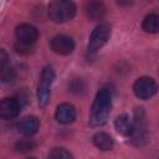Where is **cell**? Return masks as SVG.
Listing matches in <instances>:
<instances>
[{"instance_id": "obj_1", "label": "cell", "mask_w": 159, "mask_h": 159, "mask_svg": "<svg viewBox=\"0 0 159 159\" xmlns=\"http://www.w3.org/2000/svg\"><path fill=\"white\" fill-rule=\"evenodd\" d=\"M112 107V92L108 88H101L92 103L89 113V124L92 127L103 125L111 113Z\"/></svg>"}, {"instance_id": "obj_2", "label": "cell", "mask_w": 159, "mask_h": 159, "mask_svg": "<svg viewBox=\"0 0 159 159\" xmlns=\"http://www.w3.org/2000/svg\"><path fill=\"white\" fill-rule=\"evenodd\" d=\"M76 4L72 0H52L48 5V17L56 22L62 24L72 20L76 15Z\"/></svg>"}, {"instance_id": "obj_3", "label": "cell", "mask_w": 159, "mask_h": 159, "mask_svg": "<svg viewBox=\"0 0 159 159\" xmlns=\"http://www.w3.org/2000/svg\"><path fill=\"white\" fill-rule=\"evenodd\" d=\"M55 80V72L51 66H46L42 68L39 83H37V103L40 108H45L50 101L51 94V87Z\"/></svg>"}, {"instance_id": "obj_4", "label": "cell", "mask_w": 159, "mask_h": 159, "mask_svg": "<svg viewBox=\"0 0 159 159\" xmlns=\"http://www.w3.org/2000/svg\"><path fill=\"white\" fill-rule=\"evenodd\" d=\"M111 36V27L107 24H99L91 32L88 45H87V57L93 58L98 51L107 43Z\"/></svg>"}, {"instance_id": "obj_5", "label": "cell", "mask_w": 159, "mask_h": 159, "mask_svg": "<svg viewBox=\"0 0 159 159\" xmlns=\"http://www.w3.org/2000/svg\"><path fill=\"white\" fill-rule=\"evenodd\" d=\"M133 129H132V143L135 145H142L145 142L147 138V117L143 108H135L134 109V117H133Z\"/></svg>"}, {"instance_id": "obj_6", "label": "cell", "mask_w": 159, "mask_h": 159, "mask_svg": "<svg viewBox=\"0 0 159 159\" xmlns=\"http://www.w3.org/2000/svg\"><path fill=\"white\" fill-rule=\"evenodd\" d=\"M158 91L157 82L152 77H139L133 84V92L139 99H149Z\"/></svg>"}, {"instance_id": "obj_7", "label": "cell", "mask_w": 159, "mask_h": 159, "mask_svg": "<svg viewBox=\"0 0 159 159\" xmlns=\"http://www.w3.org/2000/svg\"><path fill=\"white\" fill-rule=\"evenodd\" d=\"M22 108L24 107L15 96L10 98H4L0 103V116L2 119H14L19 116Z\"/></svg>"}, {"instance_id": "obj_8", "label": "cell", "mask_w": 159, "mask_h": 159, "mask_svg": "<svg viewBox=\"0 0 159 159\" xmlns=\"http://www.w3.org/2000/svg\"><path fill=\"white\" fill-rule=\"evenodd\" d=\"M15 36L17 41L27 45H32L39 39V30L30 24H21L15 30Z\"/></svg>"}, {"instance_id": "obj_9", "label": "cell", "mask_w": 159, "mask_h": 159, "mask_svg": "<svg viewBox=\"0 0 159 159\" xmlns=\"http://www.w3.org/2000/svg\"><path fill=\"white\" fill-rule=\"evenodd\" d=\"M51 48L58 55H70L75 50V42L67 35H56L51 40Z\"/></svg>"}, {"instance_id": "obj_10", "label": "cell", "mask_w": 159, "mask_h": 159, "mask_svg": "<svg viewBox=\"0 0 159 159\" xmlns=\"http://www.w3.org/2000/svg\"><path fill=\"white\" fill-rule=\"evenodd\" d=\"M83 9L86 16L93 21L102 20L107 14V7L102 0H87Z\"/></svg>"}, {"instance_id": "obj_11", "label": "cell", "mask_w": 159, "mask_h": 159, "mask_svg": "<svg viewBox=\"0 0 159 159\" xmlns=\"http://www.w3.org/2000/svg\"><path fill=\"white\" fill-rule=\"evenodd\" d=\"M40 128V120L37 117L35 116H27L24 117L22 119H20V122L17 123V130L25 135V137H31L35 133H37Z\"/></svg>"}, {"instance_id": "obj_12", "label": "cell", "mask_w": 159, "mask_h": 159, "mask_svg": "<svg viewBox=\"0 0 159 159\" xmlns=\"http://www.w3.org/2000/svg\"><path fill=\"white\" fill-rule=\"evenodd\" d=\"M55 118L61 124H70L76 119V109L70 103H61L56 108Z\"/></svg>"}, {"instance_id": "obj_13", "label": "cell", "mask_w": 159, "mask_h": 159, "mask_svg": "<svg viewBox=\"0 0 159 159\" xmlns=\"http://www.w3.org/2000/svg\"><path fill=\"white\" fill-rule=\"evenodd\" d=\"M114 127H116V130L120 135H123V137H130L132 129H133V120L129 118L128 114L123 113V114H119L116 118Z\"/></svg>"}, {"instance_id": "obj_14", "label": "cell", "mask_w": 159, "mask_h": 159, "mask_svg": "<svg viewBox=\"0 0 159 159\" xmlns=\"http://www.w3.org/2000/svg\"><path fill=\"white\" fill-rule=\"evenodd\" d=\"M92 142L94 144L96 148H98L102 152H107L111 150L113 148V139L109 134L104 133V132H98L92 137Z\"/></svg>"}, {"instance_id": "obj_15", "label": "cell", "mask_w": 159, "mask_h": 159, "mask_svg": "<svg viewBox=\"0 0 159 159\" xmlns=\"http://www.w3.org/2000/svg\"><path fill=\"white\" fill-rule=\"evenodd\" d=\"M142 29L148 34L159 32V14H149L142 22Z\"/></svg>"}, {"instance_id": "obj_16", "label": "cell", "mask_w": 159, "mask_h": 159, "mask_svg": "<svg viewBox=\"0 0 159 159\" xmlns=\"http://www.w3.org/2000/svg\"><path fill=\"white\" fill-rule=\"evenodd\" d=\"M48 158H52V159H68V158H73V155L65 148H53L48 153Z\"/></svg>"}, {"instance_id": "obj_17", "label": "cell", "mask_w": 159, "mask_h": 159, "mask_svg": "<svg viewBox=\"0 0 159 159\" xmlns=\"http://www.w3.org/2000/svg\"><path fill=\"white\" fill-rule=\"evenodd\" d=\"M1 81L4 83H12L15 81V71L11 67H2L1 68Z\"/></svg>"}, {"instance_id": "obj_18", "label": "cell", "mask_w": 159, "mask_h": 159, "mask_svg": "<svg viewBox=\"0 0 159 159\" xmlns=\"http://www.w3.org/2000/svg\"><path fill=\"white\" fill-rule=\"evenodd\" d=\"M35 147V143H32L31 140H27V139H22V140H19L16 144H15V149L17 152H29V150H32Z\"/></svg>"}, {"instance_id": "obj_19", "label": "cell", "mask_w": 159, "mask_h": 159, "mask_svg": "<svg viewBox=\"0 0 159 159\" xmlns=\"http://www.w3.org/2000/svg\"><path fill=\"white\" fill-rule=\"evenodd\" d=\"M15 50H16V52H19L21 55H29L31 52V45L22 43L20 41H17V43L15 45Z\"/></svg>"}, {"instance_id": "obj_20", "label": "cell", "mask_w": 159, "mask_h": 159, "mask_svg": "<svg viewBox=\"0 0 159 159\" xmlns=\"http://www.w3.org/2000/svg\"><path fill=\"white\" fill-rule=\"evenodd\" d=\"M83 88H84L83 82H82L81 80H78V78L75 80V81H72L71 84H70V89H71L72 92H75V93H80V92H82Z\"/></svg>"}, {"instance_id": "obj_21", "label": "cell", "mask_w": 159, "mask_h": 159, "mask_svg": "<svg viewBox=\"0 0 159 159\" xmlns=\"http://www.w3.org/2000/svg\"><path fill=\"white\" fill-rule=\"evenodd\" d=\"M7 62H9V56L6 53L5 50H1L0 51V68L7 66Z\"/></svg>"}, {"instance_id": "obj_22", "label": "cell", "mask_w": 159, "mask_h": 159, "mask_svg": "<svg viewBox=\"0 0 159 159\" xmlns=\"http://www.w3.org/2000/svg\"><path fill=\"white\" fill-rule=\"evenodd\" d=\"M119 6H129L134 2V0H116Z\"/></svg>"}]
</instances>
